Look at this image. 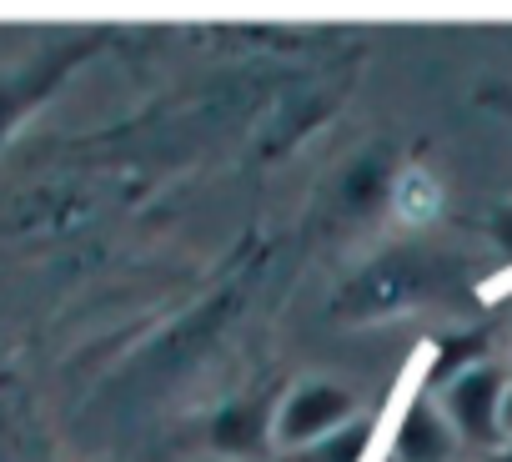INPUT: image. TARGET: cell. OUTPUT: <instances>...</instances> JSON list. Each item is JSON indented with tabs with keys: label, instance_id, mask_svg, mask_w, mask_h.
Wrapping results in <instances>:
<instances>
[{
	"label": "cell",
	"instance_id": "cell-1",
	"mask_svg": "<svg viewBox=\"0 0 512 462\" xmlns=\"http://www.w3.org/2000/svg\"><path fill=\"white\" fill-rule=\"evenodd\" d=\"M502 397H507V377L492 362H467L452 382H442L437 407L447 412L452 432L462 442H502Z\"/></svg>",
	"mask_w": 512,
	"mask_h": 462
},
{
	"label": "cell",
	"instance_id": "cell-2",
	"mask_svg": "<svg viewBox=\"0 0 512 462\" xmlns=\"http://www.w3.org/2000/svg\"><path fill=\"white\" fill-rule=\"evenodd\" d=\"M357 397L337 382H302L282 397L277 407V437L287 447H317L327 437H337L342 427H352Z\"/></svg>",
	"mask_w": 512,
	"mask_h": 462
},
{
	"label": "cell",
	"instance_id": "cell-3",
	"mask_svg": "<svg viewBox=\"0 0 512 462\" xmlns=\"http://www.w3.org/2000/svg\"><path fill=\"white\" fill-rule=\"evenodd\" d=\"M457 442L462 437L452 432V422L437 407V397H417L407 407L402 427H397L392 452H397V462H452L457 457Z\"/></svg>",
	"mask_w": 512,
	"mask_h": 462
},
{
	"label": "cell",
	"instance_id": "cell-4",
	"mask_svg": "<svg viewBox=\"0 0 512 462\" xmlns=\"http://www.w3.org/2000/svg\"><path fill=\"white\" fill-rule=\"evenodd\" d=\"M267 432H277V412H267L262 402H226L211 417V447L216 452H256L267 442Z\"/></svg>",
	"mask_w": 512,
	"mask_h": 462
},
{
	"label": "cell",
	"instance_id": "cell-5",
	"mask_svg": "<svg viewBox=\"0 0 512 462\" xmlns=\"http://www.w3.org/2000/svg\"><path fill=\"white\" fill-rule=\"evenodd\" d=\"M382 186H387V171L372 166V161H362V166L347 171V201H352V206H372V201L382 196Z\"/></svg>",
	"mask_w": 512,
	"mask_h": 462
},
{
	"label": "cell",
	"instance_id": "cell-6",
	"mask_svg": "<svg viewBox=\"0 0 512 462\" xmlns=\"http://www.w3.org/2000/svg\"><path fill=\"white\" fill-rule=\"evenodd\" d=\"M362 432L357 427H342L337 437H327V442H317L312 447V462H357V452H362Z\"/></svg>",
	"mask_w": 512,
	"mask_h": 462
},
{
	"label": "cell",
	"instance_id": "cell-7",
	"mask_svg": "<svg viewBox=\"0 0 512 462\" xmlns=\"http://www.w3.org/2000/svg\"><path fill=\"white\" fill-rule=\"evenodd\" d=\"M492 237H497L502 252H512V206H502V211L492 216Z\"/></svg>",
	"mask_w": 512,
	"mask_h": 462
},
{
	"label": "cell",
	"instance_id": "cell-8",
	"mask_svg": "<svg viewBox=\"0 0 512 462\" xmlns=\"http://www.w3.org/2000/svg\"><path fill=\"white\" fill-rule=\"evenodd\" d=\"M502 437L512 442V382H507V397H502Z\"/></svg>",
	"mask_w": 512,
	"mask_h": 462
},
{
	"label": "cell",
	"instance_id": "cell-9",
	"mask_svg": "<svg viewBox=\"0 0 512 462\" xmlns=\"http://www.w3.org/2000/svg\"><path fill=\"white\" fill-rule=\"evenodd\" d=\"M487 462H512V442H502V447H497V452H492Z\"/></svg>",
	"mask_w": 512,
	"mask_h": 462
}]
</instances>
